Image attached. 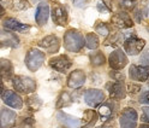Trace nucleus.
Here are the masks:
<instances>
[{
    "instance_id": "nucleus-1",
    "label": "nucleus",
    "mask_w": 149,
    "mask_h": 128,
    "mask_svg": "<svg viewBox=\"0 0 149 128\" xmlns=\"http://www.w3.org/2000/svg\"><path fill=\"white\" fill-rule=\"evenodd\" d=\"M64 46L71 52H78L84 46V38L78 30L70 29L64 35Z\"/></svg>"
},
{
    "instance_id": "nucleus-2",
    "label": "nucleus",
    "mask_w": 149,
    "mask_h": 128,
    "mask_svg": "<svg viewBox=\"0 0 149 128\" xmlns=\"http://www.w3.org/2000/svg\"><path fill=\"white\" fill-rule=\"evenodd\" d=\"M12 84H13L15 89L19 93L28 94V93H33L36 89L35 81L26 76H15L12 79Z\"/></svg>"
},
{
    "instance_id": "nucleus-3",
    "label": "nucleus",
    "mask_w": 149,
    "mask_h": 128,
    "mask_svg": "<svg viewBox=\"0 0 149 128\" xmlns=\"http://www.w3.org/2000/svg\"><path fill=\"white\" fill-rule=\"evenodd\" d=\"M43 60H45V53L41 52L40 50L31 49L30 51H28L25 57V64L30 71H36L37 69H40Z\"/></svg>"
},
{
    "instance_id": "nucleus-4",
    "label": "nucleus",
    "mask_w": 149,
    "mask_h": 128,
    "mask_svg": "<svg viewBox=\"0 0 149 128\" xmlns=\"http://www.w3.org/2000/svg\"><path fill=\"white\" fill-rule=\"evenodd\" d=\"M119 122L122 128H136L137 124V113L132 108H126L120 115Z\"/></svg>"
},
{
    "instance_id": "nucleus-5",
    "label": "nucleus",
    "mask_w": 149,
    "mask_h": 128,
    "mask_svg": "<svg viewBox=\"0 0 149 128\" xmlns=\"http://www.w3.org/2000/svg\"><path fill=\"white\" fill-rule=\"evenodd\" d=\"M108 63H109V67L114 70H120L123 69L126 64H127V58L125 56V53L120 50L117 49L116 51H113L109 54V58H108Z\"/></svg>"
},
{
    "instance_id": "nucleus-6",
    "label": "nucleus",
    "mask_w": 149,
    "mask_h": 128,
    "mask_svg": "<svg viewBox=\"0 0 149 128\" xmlns=\"http://www.w3.org/2000/svg\"><path fill=\"white\" fill-rule=\"evenodd\" d=\"M144 46H146V41L136 38V36L126 39L124 42V50L129 56H136V54H138L143 50Z\"/></svg>"
},
{
    "instance_id": "nucleus-7",
    "label": "nucleus",
    "mask_w": 149,
    "mask_h": 128,
    "mask_svg": "<svg viewBox=\"0 0 149 128\" xmlns=\"http://www.w3.org/2000/svg\"><path fill=\"white\" fill-rule=\"evenodd\" d=\"M49 65L59 72H66L70 67L72 65V62L69 59L68 56H65V54H61L59 57H54L49 60Z\"/></svg>"
},
{
    "instance_id": "nucleus-8",
    "label": "nucleus",
    "mask_w": 149,
    "mask_h": 128,
    "mask_svg": "<svg viewBox=\"0 0 149 128\" xmlns=\"http://www.w3.org/2000/svg\"><path fill=\"white\" fill-rule=\"evenodd\" d=\"M105 99V94L100 89H88L84 93V100L86 103L93 108L100 105Z\"/></svg>"
},
{
    "instance_id": "nucleus-9",
    "label": "nucleus",
    "mask_w": 149,
    "mask_h": 128,
    "mask_svg": "<svg viewBox=\"0 0 149 128\" xmlns=\"http://www.w3.org/2000/svg\"><path fill=\"white\" fill-rule=\"evenodd\" d=\"M39 46L49 53H55L60 47V41L55 35H48L39 41Z\"/></svg>"
},
{
    "instance_id": "nucleus-10",
    "label": "nucleus",
    "mask_w": 149,
    "mask_h": 128,
    "mask_svg": "<svg viewBox=\"0 0 149 128\" xmlns=\"http://www.w3.org/2000/svg\"><path fill=\"white\" fill-rule=\"evenodd\" d=\"M52 20L58 25L68 24V11L63 5H54L52 8Z\"/></svg>"
},
{
    "instance_id": "nucleus-11",
    "label": "nucleus",
    "mask_w": 149,
    "mask_h": 128,
    "mask_svg": "<svg viewBox=\"0 0 149 128\" xmlns=\"http://www.w3.org/2000/svg\"><path fill=\"white\" fill-rule=\"evenodd\" d=\"M129 75L132 80L146 81L149 79V67L148 65H131L129 69Z\"/></svg>"
},
{
    "instance_id": "nucleus-12",
    "label": "nucleus",
    "mask_w": 149,
    "mask_h": 128,
    "mask_svg": "<svg viewBox=\"0 0 149 128\" xmlns=\"http://www.w3.org/2000/svg\"><path fill=\"white\" fill-rule=\"evenodd\" d=\"M112 23H113L116 27L122 29H129L134 25L132 20L130 18V16L126 12H118L116 15L112 16Z\"/></svg>"
},
{
    "instance_id": "nucleus-13",
    "label": "nucleus",
    "mask_w": 149,
    "mask_h": 128,
    "mask_svg": "<svg viewBox=\"0 0 149 128\" xmlns=\"http://www.w3.org/2000/svg\"><path fill=\"white\" fill-rule=\"evenodd\" d=\"M109 91V96L112 99H123L126 96V87L122 84L120 81H116L113 84H108V86H106Z\"/></svg>"
},
{
    "instance_id": "nucleus-14",
    "label": "nucleus",
    "mask_w": 149,
    "mask_h": 128,
    "mask_svg": "<svg viewBox=\"0 0 149 128\" xmlns=\"http://www.w3.org/2000/svg\"><path fill=\"white\" fill-rule=\"evenodd\" d=\"M3 100L5 102L6 105L11 106L13 109H21L23 106V100L13 91H6L3 93Z\"/></svg>"
},
{
    "instance_id": "nucleus-15",
    "label": "nucleus",
    "mask_w": 149,
    "mask_h": 128,
    "mask_svg": "<svg viewBox=\"0 0 149 128\" xmlns=\"http://www.w3.org/2000/svg\"><path fill=\"white\" fill-rule=\"evenodd\" d=\"M48 17H49V5L45 1H41L39 6H37L36 15H35L36 23L39 25H45L48 21Z\"/></svg>"
},
{
    "instance_id": "nucleus-16",
    "label": "nucleus",
    "mask_w": 149,
    "mask_h": 128,
    "mask_svg": "<svg viewBox=\"0 0 149 128\" xmlns=\"http://www.w3.org/2000/svg\"><path fill=\"white\" fill-rule=\"evenodd\" d=\"M0 45L4 47H18L19 45V40L18 38L11 32L7 30H1L0 32Z\"/></svg>"
},
{
    "instance_id": "nucleus-17",
    "label": "nucleus",
    "mask_w": 149,
    "mask_h": 128,
    "mask_svg": "<svg viewBox=\"0 0 149 128\" xmlns=\"http://www.w3.org/2000/svg\"><path fill=\"white\" fill-rule=\"evenodd\" d=\"M86 82V74L82 70H74L69 75L68 79V86L70 88H78L82 87Z\"/></svg>"
},
{
    "instance_id": "nucleus-18",
    "label": "nucleus",
    "mask_w": 149,
    "mask_h": 128,
    "mask_svg": "<svg viewBox=\"0 0 149 128\" xmlns=\"http://www.w3.org/2000/svg\"><path fill=\"white\" fill-rule=\"evenodd\" d=\"M16 113L10 109H3L0 111V128H7L15 123Z\"/></svg>"
},
{
    "instance_id": "nucleus-19",
    "label": "nucleus",
    "mask_w": 149,
    "mask_h": 128,
    "mask_svg": "<svg viewBox=\"0 0 149 128\" xmlns=\"http://www.w3.org/2000/svg\"><path fill=\"white\" fill-rule=\"evenodd\" d=\"M4 27L11 32H21V33H24V32L30 29V25L18 22L17 20H15V18H7V20H5Z\"/></svg>"
},
{
    "instance_id": "nucleus-20",
    "label": "nucleus",
    "mask_w": 149,
    "mask_h": 128,
    "mask_svg": "<svg viewBox=\"0 0 149 128\" xmlns=\"http://www.w3.org/2000/svg\"><path fill=\"white\" fill-rule=\"evenodd\" d=\"M114 110H116V105H114L113 102H106V103H104L102 105H100V108H99L100 118L102 121L108 120V118L112 117Z\"/></svg>"
},
{
    "instance_id": "nucleus-21",
    "label": "nucleus",
    "mask_w": 149,
    "mask_h": 128,
    "mask_svg": "<svg viewBox=\"0 0 149 128\" xmlns=\"http://www.w3.org/2000/svg\"><path fill=\"white\" fill-rule=\"evenodd\" d=\"M58 120L66 127V128H79V121L78 118L73 117V116H70V115H66L64 113H58Z\"/></svg>"
},
{
    "instance_id": "nucleus-22",
    "label": "nucleus",
    "mask_w": 149,
    "mask_h": 128,
    "mask_svg": "<svg viewBox=\"0 0 149 128\" xmlns=\"http://www.w3.org/2000/svg\"><path fill=\"white\" fill-rule=\"evenodd\" d=\"M97 121V113L94 110H86L82 118V127L83 128H91Z\"/></svg>"
},
{
    "instance_id": "nucleus-23",
    "label": "nucleus",
    "mask_w": 149,
    "mask_h": 128,
    "mask_svg": "<svg viewBox=\"0 0 149 128\" xmlns=\"http://www.w3.org/2000/svg\"><path fill=\"white\" fill-rule=\"evenodd\" d=\"M13 72L12 63L7 59H0V76L5 79H10Z\"/></svg>"
},
{
    "instance_id": "nucleus-24",
    "label": "nucleus",
    "mask_w": 149,
    "mask_h": 128,
    "mask_svg": "<svg viewBox=\"0 0 149 128\" xmlns=\"http://www.w3.org/2000/svg\"><path fill=\"white\" fill-rule=\"evenodd\" d=\"M7 5L13 11H23L30 6V3L28 0H7Z\"/></svg>"
},
{
    "instance_id": "nucleus-25",
    "label": "nucleus",
    "mask_w": 149,
    "mask_h": 128,
    "mask_svg": "<svg viewBox=\"0 0 149 128\" xmlns=\"http://www.w3.org/2000/svg\"><path fill=\"white\" fill-rule=\"evenodd\" d=\"M105 62H106V58H105L104 53H102L101 51H97V52H94V53L90 54V63L94 67H100Z\"/></svg>"
},
{
    "instance_id": "nucleus-26",
    "label": "nucleus",
    "mask_w": 149,
    "mask_h": 128,
    "mask_svg": "<svg viewBox=\"0 0 149 128\" xmlns=\"http://www.w3.org/2000/svg\"><path fill=\"white\" fill-rule=\"evenodd\" d=\"M86 46L90 50H94V49H97L99 47V38L93 34V33H89L87 36H86Z\"/></svg>"
},
{
    "instance_id": "nucleus-27",
    "label": "nucleus",
    "mask_w": 149,
    "mask_h": 128,
    "mask_svg": "<svg viewBox=\"0 0 149 128\" xmlns=\"http://www.w3.org/2000/svg\"><path fill=\"white\" fill-rule=\"evenodd\" d=\"M72 103V99H71V96L69 94V92H61L59 99H58V103H57V106L58 108H64V106H69L70 104Z\"/></svg>"
},
{
    "instance_id": "nucleus-28",
    "label": "nucleus",
    "mask_w": 149,
    "mask_h": 128,
    "mask_svg": "<svg viewBox=\"0 0 149 128\" xmlns=\"http://www.w3.org/2000/svg\"><path fill=\"white\" fill-rule=\"evenodd\" d=\"M26 104H28V106H29V109H31V110L35 111V110H37V109L41 108L42 102H41V99L37 98L36 96H30L26 99Z\"/></svg>"
},
{
    "instance_id": "nucleus-29",
    "label": "nucleus",
    "mask_w": 149,
    "mask_h": 128,
    "mask_svg": "<svg viewBox=\"0 0 149 128\" xmlns=\"http://www.w3.org/2000/svg\"><path fill=\"white\" fill-rule=\"evenodd\" d=\"M95 30L102 36H108L109 35V25L105 22H97L95 24Z\"/></svg>"
},
{
    "instance_id": "nucleus-30",
    "label": "nucleus",
    "mask_w": 149,
    "mask_h": 128,
    "mask_svg": "<svg viewBox=\"0 0 149 128\" xmlns=\"http://www.w3.org/2000/svg\"><path fill=\"white\" fill-rule=\"evenodd\" d=\"M137 0H120V6L126 11H131L136 7Z\"/></svg>"
},
{
    "instance_id": "nucleus-31",
    "label": "nucleus",
    "mask_w": 149,
    "mask_h": 128,
    "mask_svg": "<svg viewBox=\"0 0 149 128\" xmlns=\"http://www.w3.org/2000/svg\"><path fill=\"white\" fill-rule=\"evenodd\" d=\"M122 36H123L122 33H117V34H114L113 36H112V38H109V40L106 41L105 45H116V44H118L120 40H122Z\"/></svg>"
},
{
    "instance_id": "nucleus-32",
    "label": "nucleus",
    "mask_w": 149,
    "mask_h": 128,
    "mask_svg": "<svg viewBox=\"0 0 149 128\" xmlns=\"http://www.w3.org/2000/svg\"><path fill=\"white\" fill-rule=\"evenodd\" d=\"M96 8L100 11V12H109L111 8L107 6V4H105L104 1H99L97 5H96Z\"/></svg>"
},
{
    "instance_id": "nucleus-33",
    "label": "nucleus",
    "mask_w": 149,
    "mask_h": 128,
    "mask_svg": "<svg viewBox=\"0 0 149 128\" xmlns=\"http://www.w3.org/2000/svg\"><path fill=\"white\" fill-rule=\"evenodd\" d=\"M139 89H141V86L139 85H136V84H129L127 85V91L130 93H137Z\"/></svg>"
},
{
    "instance_id": "nucleus-34",
    "label": "nucleus",
    "mask_w": 149,
    "mask_h": 128,
    "mask_svg": "<svg viewBox=\"0 0 149 128\" xmlns=\"http://www.w3.org/2000/svg\"><path fill=\"white\" fill-rule=\"evenodd\" d=\"M141 63L146 64V65H149V49L142 54V57H141Z\"/></svg>"
},
{
    "instance_id": "nucleus-35",
    "label": "nucleus",
    "mask_w": 149,
    "mask_h": 128,
    "mask_svg": "<svg viewBox=\"0 0 149 128\" xmlns=\"http://www.w3.org/2000/svg\"><path fill=\"white\" fill-rule=\"evenodd\" d=\"M88 3H89V0H73L74 6H77V7H86Z\"/></svg>"
},
{
    "instance_id": "nucleus-36",
    "label": "nucleus",
    "mask_w": 149,
    "mask_h": 128,
    "mask_svg": "<svg viewBox=\"0 0 149 128\" xmlns=\"http://www.w3.org/2000/svg\"><path fill=\"white\" fill-rule=\"evenodd\" d=\"M139 103H142V104H149V91L141 96V98H139Z\"/></svg>"
},
{
    "instance_id": "nucleus-37",
    "label": "nucleus",
    "mask_w": 149,
    "mask_h": 128,
    "mask_svg": "<svg viewBox=\"0 0 149 128\" xmlns=\"http://www.w3.org/2000/svg\"><path fill=\"white\" fill-rule=\"evenodd\" d=\"M23 128H34V120L31 118H26L23 123Z\"/></svg>"
},
{
    "instance_id": "nucleus-38",
    "label": "nucleus",
    "mask_w": 149,
    "mask_h": 128,
    "mask_svg": "<svg viewBox=\"0 0 149 128\" xmlns=\"http://www.w3.org/2000/svg\"><path fill=\"white\" fill-rule=\"evenodd\" d=\"M143 121L149 122V106L143 108Z\"/></svg>"
},
{
    "instance_id": "nucleus-39",
    "label": "nucleus",
    "mask_w": 149,
    "mask_h": 128,
    "mask_svg": "<svg viewBox=\"0 0 149 128\" xmlns=\"http://www.w3.org/2000/svg\"><path fill=\"white\" fill-rule=\"evenodd\" d=\"M111 76L113 77V79H116L117 81H122L123 80V75L119 74V72H117V71H112L111 72Z\"/></svg>"
},
{
    "instance_id": "nucleus-40",
    "label": "nucleus",
    "mask_w": 149,
    "mask_h": 128,
    "mask_svg": "<svg viewBox=\"0 0 149 128\" xmlns=\"http://www.w3.org/2000/svg\"><path fill=\"white\" fill-rule=\"evenodd\" d=\"M4 93V84H3V80H1V76H0V96Z\"/></svg>"
},
{
    "instance_id": "nucleus-41",
    "label": "nucleus",
    "mask_w": 149,
    "mask_h": 128,
    "mask_svg": "<svg viewBox=\"0 0 149 128\" xmlns=\"http://www.w3.org/2000/svg\"><path fill=\"white\" fill-rule=\"evenodd\" d=\"M4 13H5V8H4L1 5H0V17L4 16Z\"/></svg>"
},
{
    "instance_id": "nucleus-42",
    "label": "nucleus",
    "mask_w": 149,
    "mask_h": 128,
    "mask_svg": "<svg viewBox=\"0 0 149 128\" xmlns=\"http://www.w3.org/2000/svg\"><path fill=\"white\" fill-rule=\"evenodd\" d=\"M99 128H113L111 124H104V126H101V127H99Z\"/></svg>"
},
{
    "instance_id": "nucleus-43",
    "label": "nucleus",
    "mask_w": 149,
    "mask_h": 128,
    "mask_svg": "<svg viewBox=\"0 0 149 128\" xmlns=\"http://www.w3.org/2000/svg\"><path fill=\"white\" fill-rule=\"evenodd\" d=\"M139 128H149V124H142Z\"/></svg>"
},
{
    "instance_id": "nucleus-44",
    "label": "nucleus",
    "mask_w": 149,
    "mask_h": 128,
    "mask_svg": "<svg viewBox=\"0 0 149 128\" xmlns=\"http://www.w3.org/2000/svg\"><path fill=\"white\" fill-rule=\"evenodd\" d=\"M39 1V0H31V3H37Z\"/></svg>"
}]
</instances>
